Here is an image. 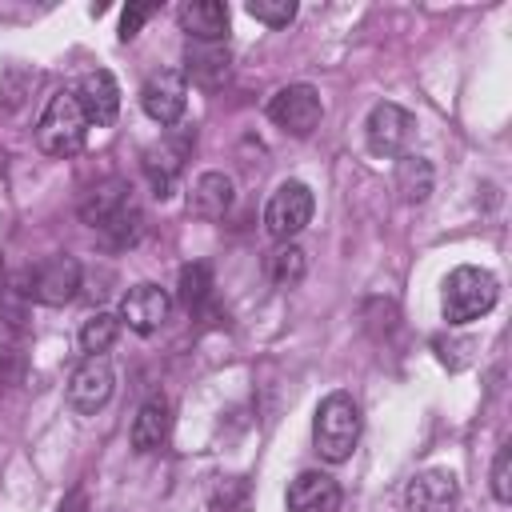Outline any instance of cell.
I'll list each match as a JSON object with an SVG mask.
<instances>
[{"instance_id": "1", "label": "cell", "mask_w": 512, "mask_h": 512, "mask_svg": "<svg viewBox=\"0 0 512 512\" xmlns=\"http://www.w3.org/2000/svg\"><path fill=\"white\" fill-rule=\"evenodd\" d=\"M80 216L88 228L104 232L108 244H116V248H124L140 236V208L124 180H104V184L88 188L80 200Z\"/></svg>"}, {"instance_id": "2", "label": "cell", "mask_w": 512, "mask_h": 512, "mask_svg": "<svg viewBox=\"0 0 512 512\" xmlns=\"http://www.w3.org/2000/svg\"><path fill=\"white\" fill-rule=\"evenodd\" d=\"M360 404L348 396V392H328L320 404H316V416H312V444L320 452V460L328 464H344L360 440Z\"/></svg>"}, {"instance_id": "3", "label": "cell", "mask_w": 512, "mask_h": 512, "mask_svg": "<svg viewBox=\"0 0 512 512\" xmlns=\"http://www.w3.org/2000/svg\"><path fill=\"white\" fill-rule=\"evenodd\" d=\"M496 300H500V280H496L488 268L460 264V268H452L448 280H444V300H440V308H444V320H448L452 328H460V324H472V320L488 316V312L496 308Z\"/></svg>"}, {"instance_id": "4", "label": "cell", "mask_w": 512, "mask_h": 512, "mask_svg": "<svg viewBox=\"0 0 512 512\" xmlns=\"http://www.w3.org/2000/svg\"><path fill=\"white\" fill-rule=\"evenodd\" d=\"M88 136V116L72 88H60L48 96L40 120H36V144L48 156H76Z\"/></svg>"}, {"instance_id": "5", "label": "cell", "mask_w": 512, "mask_h": 512, "mask_svg": "<svg viewBox=\"0 0 512 512\" xmlns=\"http://www.w3.org/2000/svg\"><path fill=\"white\" fill-rule=\"evenodd\" d=\"M76 288H80V260L68 252H52V256L36 260L24 276V296L36 304H48V308L68 304L76 296Z\"/></svg>"}, {"instance_id": "6", "label": "cell", "mask_w": 512, "mask_h": 512, "mask_svg": "<svg viewBox=\"0 0 512 512\" xmlns=\"http://www.w3.org/2000/svg\"><path fill=\"white\" fill-rule=\"evenodd\" d=\"M312 208H316L312 188L304 180H284V184H276V192L264 204V232L284 244V240H292L308 228Z\"/></svg>"}, {"instance_id": "7", "label": "cell", "mask_w": 512, "mask_h": 512, "mask_svg": "<svg viewBox=\"0 0 512 512\" xmlns=\"http://www.w3.org/2000/svg\"><path fill=\"white\" fill-rule=\"evenodd\" d=\"M412 136H416L412 112L400 108V104H392V100H380V104L368 112V120H364L368 152L380 156V160H400V156L408 152Z\"/></svg>"}, {"instance_id": "8", "label": "cell", "mask_w": 512, "mask_h": 512, "mask_svg": "<svg viewBox=\"0 0 512 512\" xmlns=\"http://www.w3.org/2000/svg\"><path fill=\"white\" fill-rule=\"evenodd\" d=\"M268 120L288 136H312L324 120V100L312 84H284L268 100Z\"/></svg>"}, {"instance_id": "9", "label": "cell", "mask_w": 512, "mask_h": 512, "mask_svg": "<svg viewBox=\"0 0 512 512\" xmlns=\"http://www.w3.org/2000/svg\"><path fill=\"white\" fill-rule=\"evenodd\" d=\"M140 108H144L156 124H164V128L180 124V116H184V108H188V80H184V72H180V68H160V72H152V76L144 80V88H140Z\"/></svg>"}, {"instance_id": "10", "label": "cell", "mask_w": 512, "mask_h": 512, "mask_svg": "<svg viewBox=\"0 0 512 512\" xmlns=\"http://www.w3.org/2000/svg\"><path fill=\"white\" fill-rule=\"evenodd\" d=\"M112 388H116V372H112L108 356H84L68 376V404L76 412L92 416L112 400Z\"/></svg>"}, {"instance_id": "11", "label": "cell", "mask_w": 512, "mask_h": 512, "mask_svg": "<svg viewBox=\"0 0 512 512\" xmlns=\"http://www.w3.org/2000/svg\"><path fill=\"white\" fill-rule=\"evenodd\" d=\"M192 132L188 128H176L172 124V132L160 140V144H152V148H144V176L152 180V192L164 200L168 192H172V184H176V176H180V168H184V156H188V148H192Z\"/></svg>"}, {"instance_id": "12", "label": "cell", "mask_w": 512, "mask_h": 512, "mask_svg": "<svg viewBox=\"0 0 512 512\" xmlns=\"http://www.w3.org/2000/svg\"><path fill=\"white\" fill-rule=\"evenodd\" d=\"M460 504V480L448 468H424L404 484V512H452Z\"/></svg>"}, {"instance_id": "13", "label": "cell", "mask_w": 512, "mask_h": 512, "mask_svg": "<svg viewBox=\"0 0 512 512\" xmlns=\"http://www.w3.org/2000/svg\"><path fill=\"white\" fill-rule=\"evenodd\" d=\"M168 316H172V296L160 284H136L120 300V324H128L140 336H152L156 328H164Z\"/></svg>"}, {"instance_id": "14", "label": "cell", "mask_w": 512, "mask_h": 512, "mask_svg": "<svg viewBox=\"0 0 512 512\" xmlns=\"http://www.w3.org/2000/svg\"><path fill=\"white\" fill-rule=\"evenodd\" d=\"M344 500L340 484L328 476V472H300L292 484H288V496H284V508L288 512H336Z\"/></svg>"}, {"instance_id": "15", "label": "cell", "mask_w": 512, "mask_h": 512, "mask_svg": "<svg viewBox=\"0 0 512 512\" xmlns=\"http://www.w3.org/2000/svg\"><path fill=\"white\" fill-rule=\"evenodd\" d=\"M176 20L192 44H224L228 36V4L220 0H184L176 8Z\"/></svg>"}, {"instance_id": "16", "label": "cell", "mask_w": 512, "mask_h": 512, "mask_svg": "<svg viewBox=\"0 0 512 512\" xmlns=\"http://www.w3.org/2000/svg\"><path fill=\"white\" fill-rule=\"evenodd\" d=\"M168 432H172V408H168V400L156 392V396H148V400L136 408V416H132V432H128L132 452H140V456L160 452V448L168 444Z\"/></svg>"}, {"instance_id": "17", "label": "cell", "mask_w": 512, "mask_h": 512, "mask_svg": "<svg viewBox=\"0 0 512 512\" xmlns=\"http://www.w3.org/2000/svg\"><path fill=\"white\" fill-rule=\"evenodd\" d=\"M76 100H80L88 124H112L120 112V84L112 80V72L96 68L76 84Z\"/></svg>"}, {"instance_id": "18", "label": "cell", "mask_w": 512, "mask_h": 512, "mask_svg": "<svg viewBox=\"0 0 512 512\" xmlns=\"http://www.w3.org/2000/svg\"><path fill=\"white\" fill-rule=\"evenodd\" d=\"M232 208V176L224 172H204L188 188V216L196 220H220Z\"/></svg>"}, {"instance_id": "19", "label": "cell", "mask_w": 512, "mask_h": 512, "mask_svg": "<svg viewBox=\"0 0 512 512\" xmlns=\"http://www.w3.org/2000/svg\"><path fill=\"white\" fill-rule=\"evenodd\" d=\"M392 184H396V192H400L404 204H424V200L432 196L436 172H432V164H428L424 156L404 152V156L396 160V176H392Z\"/></svg>"}, {"instance_id": "20", "label": "cell", "mask_w": 512, "mask_h": 512, "mask_svg": "<svg viewBox=\"0 0 512 512\" xmlns=\"http://www.w3.org/2000/svg\"><path fill=\"white\" fill-rule=\"evenodd\" d=\"M304 272H308V256H304V248L292 244V240L276 244V248L268 252V260H264V276H268L276 288H296V284L304 280Z\"/></svg>"}, {"instance_id": "21", "label": "cell", "mask_w": 512, "mask_h": 512, "mask_svg": "<svg viewBox=\"0 0 512 512\" xmlns=\"http://www.w3.org/2000/svg\"><path fill=\"white\" fill-rule=\"evenodd\" d=\"M184 60H188V76L204 88H212L216 80L228 76V48L224 44H188Z\"/></svg>"}, {"instance_id": "22", "label": "cell", "mask_w": 512, "mask_h": 512, "mask_svg": "<svg viewBox=\"0 0 512 512\" xmlns=\"http://www.w3.org/2000/svg\"><path fill=\"white\" fill-rule=\"evenodd\" d=\"M212 300V268L208 264H184L180 268V304L188 312H204Z\"/></svg>"}, {"instance_id": "23", "label": "cell", "mask_w": 512, "mask_h": 512, "mask_svg": "<svg viewBox=\"0 0 512 512\" xmlns=\"http://www.w3.org/2000/svg\"><path fill=\"white\" fill-rule=\"evenodd\" d=\"M120 336V316L112 312H92L84 324H80V348L88 356H104Z\"/></svg>"}, {"instance_id": "24", "label": "cell", "mask_w": 512, "mask_h": 512, "mask_svg": "<svg viewBox=\"0 0 512 512\" xmlns=\"http://www.w3.org/2000/svg\"><path fill=\"white\" fill-rule=\"evenodd\" d=\"M248 16L268 28H288L296 20V0H248Z\"/></svg>"}, {"instance_id": "25", "label": "cell", "mask_w": 512, "mask_h": 512, "mask_svg": "<svg viewBox=\"0 0 512 512\" xmlns=\"http://www.w3.org/2000/svg\"><path fill=\"white\" fill-rule=\"evenodd\" d=\"M492 496L500 504L512 500V444H500V452L492 460Z\"/></svg>"}, {"instance_id": "26", "label": "cell", "mask_w": 512, "mask_h": 512, "mask_svg": "<svg viewBox=\"0 0 512 512\" xmlns=\"http://www.w3.org/2000/svg\"><path fill=\"white\" fill-rule=\"evenodd\" d=\"M152 12H156L152 4H128V8L120 12V40H132V36L140 32V24H144Z\"/></svg>"}, {"instance_id": "27", "label": "cell", "mask_w": 512, "mask_h": 512, "mask_svg": "<svg viewBox=\"0 0 512 512\" xmlns=\"http://www.w3.org/2000/svg\"><path fill=\"white\" fill-rule=\"evenodd\" d=\"M84 504H88V496H84V488H72L64 500H60V512H84Z\"/></svg>"}]
</instances>
